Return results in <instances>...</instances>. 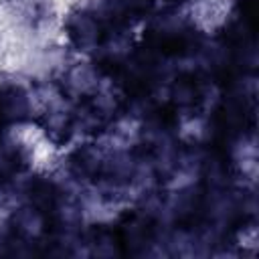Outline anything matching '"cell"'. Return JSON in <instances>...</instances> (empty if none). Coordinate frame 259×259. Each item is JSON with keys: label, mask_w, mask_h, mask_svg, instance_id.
I'll return each instance as SVG.
<instances>
[]
</instances>
